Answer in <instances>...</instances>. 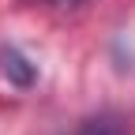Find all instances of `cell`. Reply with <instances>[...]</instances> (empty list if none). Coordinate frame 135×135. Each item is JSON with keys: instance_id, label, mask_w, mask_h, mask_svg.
I'll return each mask as SVG.
<instances>
[{"instance_id": "1", "label": "cell", "mask_w": 135, "mask_h": 135, "mask_svg": "<svg viewBox=\"0 0 135 135\" xmlns=\"http://www.w3.org/2000/svg\"><path fill=\"white\" fill-rule=\"evenodd\" d=\"M0 75H4L11 86H30L34 83V64L11 45H0Z\"/></svg>"}, {"instance_id": "2", "label": "cell", "mask_w": 135, "mask_h": 135, "mask_svg": "<svg viewBox=\"0 0 135 135\" xmlns=\"http://www.w3.org/2000/svg\"><path fill=\"white\" fill-rule=\"evenodd\" d=\"M75 135H124L120 120H113V116H98V120H86Z\"/></svg>"}, {"instance_id": "3", "label": "cell", "mask_w": 135, "mask_h": 135, "mask_svg": "<svg viewBox=\"0 0 135 135\" xmlns=\"http://www.w3.org/2000/svg\"><path fill=\"white\" fill-rule=\"evenodd\" d=\"M49 4H53V8H60V11H75L83 0H49Z\"/></svg>"}]
</instances>
